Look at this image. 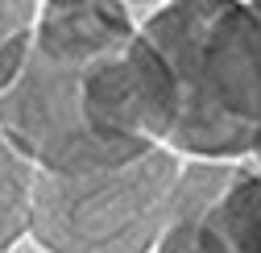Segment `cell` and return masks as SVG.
Returning a JSON list of instances; mask_svg holds the SVG:
<instances>
[{
    "label": "cell",
    "mask_w": 261,
    "mask_h": 253,
    "mask_svg": "<svg viewBox=\"0 0 261 253\" xmlns=\"http://www.w3.org/2000/svg\"><path fill=\"white\" fill-rule=\"evenodd\" d=\"M141 34L174 75L170 149L182 158H261V9L253 0H166Z\"/></svg>",
    "instance_id": "2"
},
{
    "label": "cell",
    "mask_w": 261,
    "mask_h": 253,
    "mask_svg": "<svg viewBox=\"0 0 261 253\" xmlns=\"http://www.w3.org/2000/svg\"><path fill=\"white\" fill-rule=\"evenodd\" d=\"M182 162L158 145L108 170H38L29 241L42 253H158Z\"/></svg>",
    "instance_id": "3"
},
{
    "label": "cell",
    "mask_w": 261,
    "mask_h": 253,
    "mask_svg": "<svg viewBox=\"0 0 261 253\" xmlns=\"http://www.w3.org/2000/svg\"><path fill=\"white\" fill-rule=\"evenodd\" d=\"M116 5H124L128 13H153V9H162V5H166V0H116Z\"/></svg>",
    "instance_id": "7"
},
{
    "label": "cell",
    "mask_w": 261,
    "mask_h": 253,
    "mask_svg": "<svg viewBox=\"0 0 261 253\" xmlns=\"http://www.w3.org/2000/svg\"><path fill=\"white\" fill-rule=\"evenodd\" d=\"M178 91L116 0H42L34 42L0 91V133L38 170L83 174L166 145Z\"/></svg>",
    "instance_id": "1"
},
{
    "label": "cell",
    "mask_w": 261,
    "mask_h": 253,
    "mask_svg": "<svg viewBox=\"0 0 261 253\" xmlns=\"http://www.w3.org/2000/svg\"><path fill=\"white\" fill-rule=\"evenodd\" d=\"M42 0H0V91L13 83L34 42Z\"/></svg>",
    "instance_id": "6"
},
{
    "label": "cell",
    "mask_w": 261,
    "mask_h": 253,
    "mask_svg": "<svg viewBox=\"0 0 261 253\" xmlns=\"http://www.w3.org/2000/svg\"><path fill=\"white\" fill-rule=\"evenodd\" d=\"M38 166L0 133V253L17 249L34 229Z\"/></svg>",
    "instance_id": "5"
},
{
    "label": "cell",
    "mask_w": 261,
    "mask_h": 253,
    "mask_svg": "<svg viewBox=\"0 0 261 253\" xmlns=\"http://www.w3.org/2000/svg\"><path fill=\"white\" fill-rule=\"evenodd\" d=\"M158 253H261V158H187Z\"/></svg>",
    "instance_id": "4"
}]
</instances>
